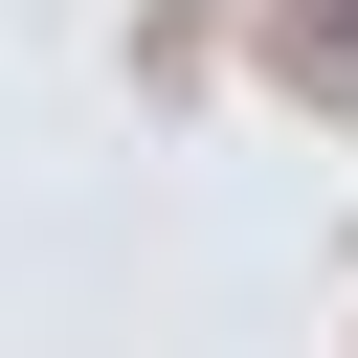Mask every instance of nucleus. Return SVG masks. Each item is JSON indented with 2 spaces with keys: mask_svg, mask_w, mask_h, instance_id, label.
<instances>
[{
  "mask_svg": "<svg viewBox=\"0 0 358 358\" xmlns=\"http://www.w3.org/2000/svg\"><path fill=\"white\" fill-rule=\"evenodd\" d=\"M268 67L291 90H358V0H268Z\"/></svg>",
  "mask_w": 358,
  "mask_h": 358,
  "instance_id": "f257e3e1",
  "label": "nucleus"
}]
</instances>
